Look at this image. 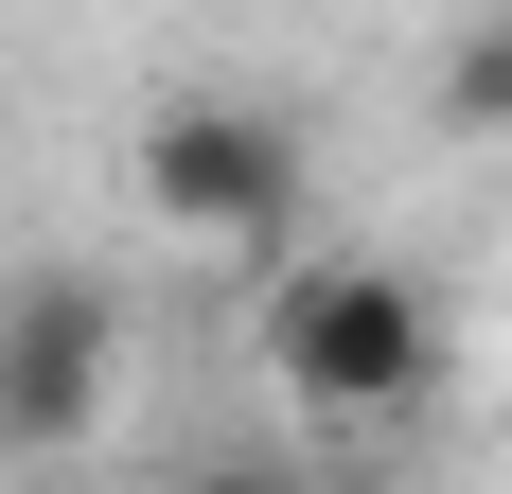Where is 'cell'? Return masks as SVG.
<instances>
[{
    "label": "cell",
    "mask_w": 512,
    "mask_h": 494,
    "mask_svg": "<svg viewBox=\"0 0 512 494\" xmlns=\"http://www.w3.org/2000/svg\"><path fill=\"white\" fill-rule=\"evenodd\" d=\"M265 371H283L301 424H407V406L442 389V300H424L407 265H283Z\"/></svg>",
    "instance_id": "6da1fadb"
},
{
    "label": "cell",
    "mask_w": 512,
    "mask_h": 494,
    "mask_svg": "<svg viewBox=\"0 0 512 494\" xmlns=\"http://www.w3.org/2000/svg\"><path fill=\"white\" fill-rule=\"evenodd\" d=\"M301 195H318V159H301V124L265 89H177L142 124V212L195 230V247H230V265H283L301 247Z\"/></svg>",
    "instance_id": "7a4b0ae2"
},
{
    "label": "cell",
    "mask_w": 512,
    "mask_h": 494,
    "mask_svg": "<svg viewBox=\"0 0 512 494\" xmlns=\"http://www.w3.org/2000/svg\"><path fill=\"white\" fill-rule=\"evenodd\" d=\"M124 389V283L36 247V265H0V442L18 459H71Z\"/></svg>",
    "instance_id": "3957f363"
},
{
    "label": "cell",
    "mask_w": 512,
    "mask_h": 494,
    "mask_svg": "<svg viewBox=\"0 0 512 494\" xmlns=\"http://www.w3.org/2000/svg\"><path fill=\"white\" fill-rule=\"evenodd\" d=\"M442 124H460V142H512V36H460V53H442Z\"/></svg>",
    "instance_id": "277c9868"
},
{
    "label": "cell",
    "mask_w": 512,
    "mask_h": 494,
    "mask_svg": "<svg viewBox=\"0 0 512 494\" xmlns=\"http://www.w3.org/2000/svg\"><path fill=\"white\" fill-rule=\"evenodd\" d=\"M177 494H301L283 459H212V477H177Z\"/></svg>",
    "instance_id": "5b68a950"
}]
</instances>
